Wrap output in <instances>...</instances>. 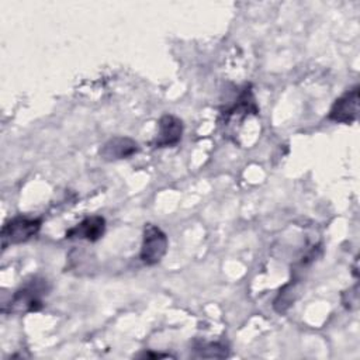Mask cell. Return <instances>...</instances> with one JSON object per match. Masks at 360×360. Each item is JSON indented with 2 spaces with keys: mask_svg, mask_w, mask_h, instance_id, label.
Segmentation results:
<instances>
[{
  "mask_svg": "<svg viewBox=\"0 0 360 360\" xmlns=\"http://www.w3.org/2000/svg\"><path fill=\"white\" fill-rule=\"evenodd\" d=\"M198 357L222 359L228 356V346L224 342H202L194 347Z\"/></svg>",
  "mask_w": 360,
  "mask_h": 360,
  "instance_id": "obj_9",
  "label": "cell"
},
{
  "mask_svg": "<svg viewBox=\"0 0 360 360\" xmlns=\"http://www.w3.org/2000/svg\"><path fill=\"white\" fill-rule=\"evenodd\" d=\"M51 287L48 280L42 277H34L21 285L11 297L8 309L3 312L13 314H27L35 312L44 307V298L48 295Z\"/></svg>",
  "mask_w": 360,
  "mask_h": 360,
  "instance_id": "obj_1",
  "label": "cell"
},
{
  "mask_svg": "<svg viewBox=\"0 0 360 360\" xmlns=\"http://www.w3.org/2000/svg\"><path fill=\"white\" fill-rule=\"evenodd\" d=\"M42 221L39 218L18 215L8 219L1 228V248L6 249L10 245H18L30 240L38 233Z\"/></svg>",
  "mask_w": 360,
  "mask_h": 360,
  "instance_id": "obj_2",
  "label": "cell"
},
{
  "mask_svg": "<svg viewBox=\"0 0 360 360\" xmlns=\"http://www.w3.org/2000/svg\"><path fill=\"white\" fill-rule=\"evenodd\" d=\"M357 298H359V294H357V284H356L352 290L343 292L342 302L347 309H353L357 305Z\"/></svg>",
  "mask_w": 360,
  "mask_h": 360,
  "instance_id": "obj_10",
  "label": "cell"
},
{
  "mask_svg": "<svg viewBox=\"0 0 360 360\" xmlns=\"http://www.w3.org/2000/svg\"><path fill=\"white\" fill-rule=\"evenodd\" d=\"M167 248H169L167 235L159 226L153 224H146L143 228L139 259L146 266L158 264L166 255Z\"/></svg>",
  "mask_w": 360,
  "mask_h": 360,
  "instance_id": "obj_3",
  "label": "cell"
},
{
  "mask_svg": "<svg viewBox=\"0 0 360 360\" xmlns=\"http://www.w3.org/2000/svg\"><path fill=\"white\" fill-rule=\"evenodd\" d=\"M359 100H360L359 86H354L346 93H343L339 98H336V101L332 104L328 112V118L339 124L354 122L359 114Z\"/></svg>",
  "mask_w": 360,
  "mask_h": 360,
  "instance_id": "obj_4",
  "label": "cell"
},
{
  "mask_svg": "<svg viewBox=\"0 0 360 360\" xmlns=\"http://www.w3.org/2000/svg\"><path fill=\"white\" fill-rule=\"evenodd\" d=\"M105 232V219L100 215H91L66 231L68 239H84L89 242L98 240Z\"/></svg>",
  "mask_w": 360,
  "mask_h": 360,
  "instance_id": "obj_7",
  "label": "cell"
},
{
  "mask_svg": "<svg viewBox=\"0 0 360 360\" xmlns=\"http://www.w3.org/2000/svg\"><path fill=\"white\" fill-rule=\"evenodd\" d=\"M136 357H141V359H166V357H173V356H172V354H169V353L143 352V353H139V354H136Z\"/></svg>",
  "mask_w": 360,
  "mask_h": 360,
  "instance_id": "obj_11",
  "label": "cell"
},
{
  "mask_svg": "<svg viewBox=\"0 0 360 360\" xmlns=\"http://www.w3.org/2000/svg\"><path fill=\"white\" fill-rule=\"evenodd\" d=\"M257 111L259 110H257L252 89H250V86H246L240 91L236 103L225 112H226V115H248V114H257Z\"/></svg>",
  "mask_w": 360,
  "mask_h": 360,
  "instance_id": "obj_8",
  "label": "cell"
},
{
  "mask_svg": "<svg viewBox=\"0 0 360 360\" xmlns=\"http://www.w3.org/2000/svg\"><path fill=\"white\" fill-rule=\"evenodd\" d=\"M159 132L152 141L155 148H169L174 146L181 141L183 122L179 117L173 114H165L159 120Z\"/></svg>",
  "mask_w": 360,
  "mask_h": 360,
  "instance_id": "obj_5",
  "label": "cell"
},
{
  "mask_svg": "<svg viewBox=\"0 0 360 360\" xmlns=\"http://www.w3.org/2000/svg\"><path fill=\"white\" fill-rule=\"evenodd\" d=\"M139 150L136 141L128 136H114L100 148V158L105 162L128 159Z\"/></svg>",
  "mask_w": 360,
  "mask_h": 360,
  "instance_id": "obj_6",
  "label": "cell"
}]
</instances>
